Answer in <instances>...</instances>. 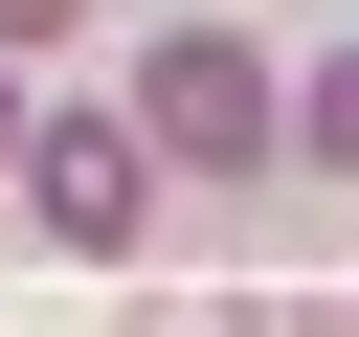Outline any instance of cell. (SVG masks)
Returning a JSON list of instances; mask_svg holds the SVG:
<instances>
[{
    "instance_id": "obj_1",
    "label": "cell",
    "mask_w": 359,
    "mask_h": 337,
    "mask_svg": "<svg viewBox=\"0 0 359 337\" xmlns=\"http://www.w3.org/2000/svg\"><path fill=\"white\" fill-rule=\"evenodd\" d=\"M112 112H135V157H202V180H247V157H269V67H247L224 22H157Z\"/></svg>"
},
{
    "instance_id": "obj_2",
    "label": "cell",
    "mask_w": 359,
    "mask_h": 337,
    "mask_svg": "<svg viewBox=\"0 0 359 337\" xmlns=\"http://www.w3.org/2000/svg\"><path fill=\"white\" fill-rule=\"evenodd\" d=\"M22 202H45V247H135L157 225V157H135V112H22V157H0Z\"/></svg>"
},
{
    "instance_id": "obj_3",
    "label": "cell",
    "mask_w": 359,
    "mask_h": 337,
    "mask_svg": "<svg viewBox=\"0 0 359 337\" xmlns=\"http://www.w3.org/2000/svg\"><path fill=\"white\" fill-rule=\"evenodd\" d=\"M135 337H269V315H247V292H157Z\"/></svg>"
},
{
    "instance_id": "obj_4",
    "label": "cell",
    "mask_w": 359,
    "mask_h": 337,
    "mask_svg": "<svg viewBox=\"0 0 359 337\" xmlns=\"http://www.w3.org/2000/svg\"><path fill=\"white\" fill-rule=\"evenodd\" d=\"M67 22H90V0H0V67H22V45H67Z\"/></svg>"
},
{
    "instance_id": "obj_5",
    "label": "cell",
    "mask_w": 359,
    "mask_h": 337,
    "mask_svg": "<svg viewBox=\"0 0 359 337\" xmlns=\"http://www.w3.org/2000/svg\"><path fill=\"white\" fill-rule=\"evenodd\" d=\"M0 157H22V67H0Z\"/></svg>"
}]
</instances>
